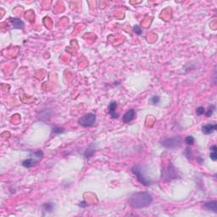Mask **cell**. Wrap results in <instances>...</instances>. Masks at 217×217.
Listing matches in <instances>:
<instances>
[{
  "instance_id": "1",
  "label": "cell",
  "mask_w": 217,
  "mask_h": 217,
  "mask_svg": "<svg viewBox=\"0 0 217 217\" xmlns=\"http://www.w3.org/2000/svg\"><path fill=\"white\" fill-rule=\"evenodd\" d=\"M153 202V196L148 192H140L132 194L129 198V204L134 209L147 207Z\"/></svg>"
},
{
  "instance_id": "2",
  "label": "cell",
  "mask_w": 217,
  "mask_h": 217,
  "mask_svg": "<svg viewBox=\"0 0 217 217\" xmlns=\"http://www.w3.org/2000/svg\"><path fill=\"white\" fill-rule=\"evenodd\" d=\"M33 154V158H30V159H27V160H25L22 162V165L26 168H31L35 165H38V163L40 160H42V159L43 158V153L41 150H38L35 153L32 154Z\"/></svg>"
},
{
  "instance_id": "3",
  "label": "cell",
  "mask_w": 217,
  "mask_h": 217,
  "mask_svg": "<svg viewBox=\"0 0 217 217\" xmlns=\"http://www.w3.org/2000/svg\"><path fill=\"white\" fill-rule=\"evenodd\" d=\"M181 139L178 136L176 137H165L162 141H161V144L166 148V149H177L181 146Z\"/></svg>"
},
{
  "instance_id": "4",
  "label": "cell",
  "mask_w": 217,
  "mask_h": 217,
  "mask_svg": "<svg viewBox=\"0 0 217 217\" xmlns=\"http://www.w3.org/2000/svg\"><path fill=\"white\" fill-rule=\"evenodd\" d=\"M132 172L136 176L137 181H138L141 184L146 186V187L150 186L151 181L149 179H148V178L144 176V174H143V172H142V170L141 166H139V165H134L132 168Z\"/></svg>"
},
{
  "instance_id": "5",
  "label": "cell",
  "mask_w": 217,
  "mask_h": 217,
  "mask_svg": "<svg viewBox=\"0 0 217 217\" xmlns=\"http://www.w3.org/2000/svg\"><path fill=\"white\" fill-rule=\"evenodd\" d=\"M96 123V115L93 113L86 114L78 120V124L83 127L93 126Z\"/></svg>"
},
{
  "instance_id": "6",
  "label": "cell",
  "mask_w": 217,
  "mask_h": 217,
  "mask_svg": "<svg viewBox=\"0 0 217 217\" xmlns=\"http://www.w3.org/2000/svg\"><path fill=\"white\" fill-rule=\"evenodd\" d=\"M177 177V170L174 167V165L170 163L165 169L162 170V179H164L166 181H169L173 179H176Z\"/></svg>"
},
{
  "instance_id": "7",
  "label": "cell",
  "mask_w": 217,
  "mask_h": 217,
  "mask_svg": "<svg viewBox=\"0 0 217 217\" xmlns=\"http://www.w3.org/2000/svg\"><path fill=\"white\" fill-rule=\"evenodd\" d=\"M216 129V124H207V125L202 126V132H203V133H204L205 135H209V134L213 133Z\"/></svg>"
},
{
  "instance_id": "8",
  "label": "cell",
  "mask_w": 217,
  "mask_h": 217,
  "mask_svg": "<svg viewBox=\"0 0 217 217\" xmlns=\"http://www.w3.org/2000/svg\"><path fill=\"white\" fill-rule=\"evenodd\" d=\"M135 116H136V112H135V110H128L127 112H126L125 114L123 115V122L125 123H129L132 121V120L135 118Z\"/></svg>"
},
{
  "instance_id": "9",
  "label": "cell",
  "mask_w": 217,
  "mask_h": 217,
  "mask_svg": "<svg viewBox=\"0 0 217 217\" xmlns=\"http://www.w3.org/2000/svg\"><path fill=\"white\" fill-rule=\"evenodd\" d=\"M117 103L115 101H112L109 105V113L112 118H118V114L116 113Z\"/></svg>"
},
{
  "instance_id": "10",
  "label": "cell",
  "mask_w": 217,
  "mask_h": 217,
  "mask_svg": "<svg viewBox=\"0 0 217 217\" xmlns=\"http://www.w3.org/2000/svg\"><path fill=\"white\" fill-rule=\"evenodd\" d=\"M204 209H207V210H211L215 213H217V202L216 201H210V202H207L204 204L203 206Z\"/></svg>"
},
{
  "instance_id": "11",
  "label": "cell",
  "mask_w": 217,
  "mask_h": 217,
  "mask_svg": "<svg viewBox=\"0 0 217 217\" xmlns=\"http://www.w3.org/2000/svg\"><path fill=\"white\" fill-rule=\"evenodd\" d=\"M11 24L15 28L17 29H23L24 28V22L19 18H10V19Z\"/></svg>"
},
{
  "instance_id": "12",
  "label": "cell",
  "mask_w": 217,
  "mask_h": 217,
  "mask_svg": "<svg viewBox=\"0 0 217 217\" xmlns=\"http://www.w3.org/2000/svg\"><path fill=\"white\" fill-rule=\"evenodd\" d=\"M216 145H213L210 147V150H211V153L209 154V157L210 159L213 161H216L217 160V154H216Z\"/></svg>"
},
{
  "instance_id": "13",
  "label": "cell",
  "mask_w": 217,
  "mask_h": 217,
  "mask_svg": "<svg viewBox=\"0 0 217 217\" xmlns=\"http://www.w3.org/2000/svg\"><path fill=\"white\" fill-rule=\"evenodd\" d=\"M94 152V148H93V145H90V146L86 149L85 153H84V156H85L86 158H90V157H92V156L93 155Z\"/></svg>"
},
{
  "instance_id": "14",
  "label": "cell",
  "mask_w": 217,
  "mask_h": 217,
  "mask_svg": "<svg viewBox=\"0 0 217 217\" xmlns=\"http://www.w3.org/2000/svg\"><path fill=\"white\" fill-rule=\"evenodd\" d=\"M43 210L44 211H52L53 210V209H54V204H52V203H45V204H43Z\"/></svg>"
},
{
  "instance_id": "15",
  "label": "cell",
  "mask_w": 217,
  "mask_h": 217,
  "mask_svg": "<svg viewBox=\"0 0 217 217\" xmlns=\"http://www.w3.org/2000/svg\"><path fill=\"white\" fill-rule=\"evenodd\" d=\"M194 142H195V139H194V137H193V136H188L186 138H185V142L188 144V145H193V143H194Z\"/></svg>"
},
{
  "instance_id": "16",
  "label": "cell",
  "mask_w": 217,
  "mask_h": 217,
  "mask_svg": "<svg viewBox=\"0 0 217 217\" xmlns=\"http://www.w3.org/2000/svg\"><path fill=\"white\" fill-rule=\"evenodd\" d=\"M215 108H216V106H215V105H211V106L208 109V110L206 111V113H205V114H206V116H207V117H209V116H211V115H212V114H213L214 110H215Z\"/></svg>"
},
{
  "instance_id": "17",
  "label": "cell",
  "mask_w": 217,
  "mask_h": 217,
  "mask_svg": "<svg viewBox=\"0 0 217 217\" xmlns=\"http://www.w3.org/2000/svg\"><path fill=\"white\" fill-rule=\"evenodd\" d=\"M149 102H150V104H159V103H160V98H159L158 96H154L153 98H150Z\"/></svg>"
},
{
  "instance_id": "18",
  "label": "cell",
  "mask_w": 217,
  "mask_h": 217,
  "mask_svg": "<svg viewBox=\"0 0 217 217\" xmlns=\"http://www.w3.org/2000/svg\"><path fill=\"white\" fill-rule=\"evenodd\" d=\"M185 155L187 156V158L188 159H192V156H193V153H192V150H191V149H189V148H187L186 149H185Z\"/></svg>"
},
{
  "instance_id": "19",
  "label": "cell",
  "mask_w": 217,
  "mask_h": 217,
  "mask_svg": "<svg viewBox=\"0 0 217 217\" xmlns=\"http://www.w3.org/2000/svg\"><path fill=\"white\" fill-rule=\"evenodd\" d=\"M133 31H134V32L136 33V34H137V35H141L142 34V29L141 27H139V26H134V27H133Z\"/></svg>"
},
{
  "instance_id": "20",
  "label": "cell",
  "mask_w": 217,
  "mask_h": 217,
  "mask_svg": "<svg viewBox=\"0 0 217 217\" xmlns=\"http://www.w3.org/2000/svg\"><path fill=\"white\" fill-rule=\"evenodd\" d=\"M63 132H64L63 128H60V127H54L53 128V133H54V134H59Z\"/></svg>"
},
{
  "instance_id": "21",
  "label": "cell",
  "mask_w": 217,
  "mask_h": 217,
  "mask_svg": "<svg viewBox=\"0 0 217 217\" xmlns=\"http://www.w3.org/2000/svg\"><path fill=\"white\" fill-rule=\"evenodd\" d=\"M196 113H197L198 115L203 114L204 113V107H198V109L196 110Z\"/></svg>"
},
{
  "instance_id": "22",
  "label": "cell",
  "mask_w": 217,
  "mask_h": 217,
  "mask_svg": "<svg viewBox=\"0 0 217 217\" xmlns=\"http://www.w3.org/2000/svg\"><path fill=\"white\" fill-rule=\"evenodd\" d=\"M85 204V202H82V203L80 204V206H81V207H86V206H87V204Z\"/></svg>"
}]
</instances>
